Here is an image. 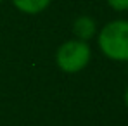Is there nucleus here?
<instances>
[{
	"instance_id": "1",
	"label": "nucleus",
	"mask_w": 128,
	"mask_h": 126,
	"mask_svg": "<svg viewBox=\"0 0 128 126\" xmlns=\"http://www.w3.org/2000/svg\"><path fill=\"white\" fill-rule=\"evenodd\" d=\"M99 48L111 61L128 62V21L116 19L99 31Z\"/></svg>"
},
{
	"instance_id": "2",
	"label": "nucleus",
	"mask_w": 128,
	"mask_h": 126,
	"mask_svg": "<svg viewBox=\"0 0 128 126\" xmlns=\"http://www.w3.org/2000/svg\"><path fill=\"white\" fill-rule=\"evenodd\" d=\"M92 50L86 42L69 40L64 42L56 54V62L64 73H78L90 62Z\"/></svg>"
},
{
	"instance_id": "3",
	"label": "nucleus",
	"mask_w": 128,
	"mask_h": 126,
	"mask_svg": "<svg viewBox=\"0 0 128 126\" xmlns=\"http://www.w3.org/2000/svg\"><path fill=\"white\" fill-rule=\"evenodd\" d=\"M95 31H97L95 21H94L92 17H88V16H80V17L74 21V24H73V33H74V36H76L78 40H82V42L90 40V38L95 35Z\"/></svg>"
},
{
	"instance_id": "4",
	"label": "nucleus",
	"mask_w": 128,
	"mask_h": 126,
	"mask_svg": "<svg viewBox=\"0 0 128 126\" xmlns=\"http://www.w3.org/2000/svg\"><path fill=\"white\" fill-rule=\"evenodd\" d=\"M12 3L24 14H40L48 7L50 0H12Z\"/></svg>"
},
{
	"instance_id": "5",
	"label": "nucleus",
	"mask_w": 128,
	"mask_h": 126,
	"mask_svg": "<svg viewBox=\"0 0 128 126\" xmlns=\"http://www.w3.org/2000/svg\"><path fill=\"white\" fill-rule=\"evenodd\" d=\"M107 5L112 9V10H116V12H125L128 10V0H106Z\"/></svg>"
},
{
	"instance_id": "6",
	"label": "nucleus",
	"mask_w": 128,
	"mask_h": 126,
	"mask_svg": "<svg viewBox=\"0 0 128 126\" xmlns=\"http://www.w3.org/2000/svg\"><path fill=\"white\" fill-rule=\"evenodd\" d=\"M125 102H126V105H128V88H126V92H125Z\"/></svg>"
},
{
	"instance_id": "7",
	"label": "nucleus",
	"mask_w": 128,
	"mask_h": 126,
	"mask_svg": "<svg viewBox=\"0 0 128 126\" xmlns=\"http://www.w3.org/2000/svg\"><path fill=\"white\" fill-rule=\"evenodd\" d=\"M0 2H2V0H0Z\"/></svg>"
}]
</instances>
